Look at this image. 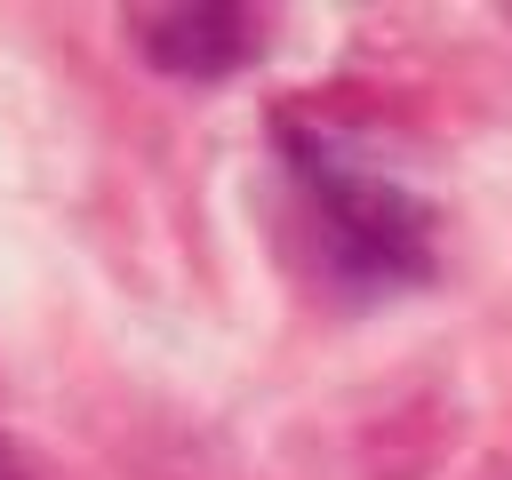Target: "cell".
Instances as JSON below:
<instances>
[{"label":"cell","instance_id":"obj_1","mask_svg":"<svg viewBox=\"0 0 512 480\" xmlns=\"http://www.w3.org/2000/svg\"><path fill=\"white\" fill-rule=\"evenodd\" d=\"M280 160L312 216V248L328 280H344L352 296L432 280V208L408 184H392L384 168H368L352 144H336L296 112H280Z\"/></svg>","mask_w":512,"mask_h":480},{"label":"cell","instance_id":"obj_2","mask_svg":"<svg viewBox=\"0 0 512 480\" xmlns=\"http://www.w3.org/2000/svg\"><path fill=\"white\" fill-rule=\"evenodd\" d=\"M128 40L176 72V80H224L240 72L256 48H264V16L256 8H232V0H192V8H136L128 16Z\"/></svg>","mask_w":512,"mask_h":480},{"label":"cell","instance_id":"obj_3","mask_svg":"<svg viewBox=\"0 0 512 480\" xmlns=\"http://www.w3.org/2000/svg\"><path fill=\"white\" fill-rule=\"evenodd\" d=\"M0 480H24V472H16V456H8V448H0Z\"/></svg>","mask_w":512,"mask_h":480}]
</instances>
